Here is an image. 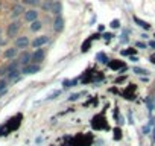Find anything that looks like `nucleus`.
<instances>
[{"label": "nucleus", "instance_id": "nucleus-27", "mask_svg": "<svg viewBox=\"0 0 155 146\" xmlns=\"http://www.w3.org/2000/svg\"><path fill=\"white\" fill-rule=\"evenodd\" d=\"M111 37H113V35H111V34H105V35H104V38H105V40H110V38H111Z\"/></svg>", "mask_w": 155, "mask_h": 146}, {"label": "nucleus", "instance_id": "nucleus-5", "mask_svg": "<svg viewBox=\"0 0 155 146\" xmlns=\"http://www.w3.org/2000/svg\"><path fill=\"white\" fill-rule=\"evenodd\" d=\"M31 44V41H29V37H17L15 38V47L17 49H26L28 46Z\"/></svg>", "mask_w": 155, "mask_h": 146}, {"label": "nucleus", "instance_id": "nucleus-22", "mask_svg": "<svg viewBox=\"0 0 155 146\" xmlns=\"http://www.w3.org/2000/svg\"><path fill=\"white\" fill-rule=\"evenodd\" d=\"M110 26H111L113 29H117V28H120V22L116 18V20H113V22H111V25H110Z\"/></svg>", "mask_w": 155, "mask_h": 146}, {"label": "nucleus", "instance_id": "nucleus-17", "mask_svg": "<svg viewBox=\"0 0 155 146\" xmlns=\"http://www.w3.org/2000/svg\"><path fill=\"white\" fill-rule=\"evenodd\" d=\"M134 22L137 23V26H140V28H141V29H144V31H147V29L150 28V25H149V23H146V22L140 20L138 17H134Z\"/></svg>", "mask_w": 155, "mask_h": 146}, {"label": "nucleus", "instance_id": "nucleus-14", "mask_svg": "<svg viewBox=\"0 0 155 146\" xmlns=\"http://www.w3.org/2000/svg\"><path fill=\"white\" fill-rule=\"evenodd\" d=\"M20 73H21V70L18 68V70H14V71H9L8 73V81H17L18 78H20Z\"/></svg>", "mask_w": 155, "mask_h": 146}, {"label": "nucleus", "instance_id": "nucleus-1", "mask_svg": "<svg viewBox=\"0 0 155 146\" xmlns=\"http://www.w3.org/2000/svg\"><path fill=\"white\" fill-rule=\"evenodd\" d=\"M20 28H21V23H20L18 20L11 22V23L8 25V28H6V35H8L9 38H15L17 34H18V31H20Z\"/></svg>", "mask_w": 155, "mask_h": 146}, {"label": "nucleus", "instance_id": "nucleus-3", "mask_svg": "<svg viewBox=\"0 0 155 146\" xmlns=\"http://www.w3.org/2000/svg\"><path fill=\"white\" fill-rule=\"evenodd\" d=\"M38 11L35 9V8H32V9H28L25 14H23V18H25V22H28V23H32V22H35V20H38Z\"/></svg>", "mask_w": 155, "mask_h": 146}, {"label": "nucleus", "instance_id": "nucleus-16", "mask_svg": "<svg viewBox=\"0 0 155 146\" xmlns=\"http://www.w3.org/2000/svg\"><path fill=\"white\" fill-rule=\"evenodd\" d=\"M41 0H23V5H28V6H32V8H37V6H41Z\"/></svg>", "mask_w": 155, "mask_h": 146}, {"label": "nucleus", "instance_id": "nucleus-10", "mask_svg": "<svg viewBox=\"0 0 155 146\" xmlns=\"http://www.w3.org/2000/svg\"><path fill=\"white\" fill-rule=\"evenodd\" d=\"M55 17L56 15H61V12H62V3L59 2V0H55L53 2V6H52V11H50Z\"/></svg>", "mask_w": 155, "mask_h": 146}, {"label": "nucleus", "instance_id": "nucleus-20", "mask_svg": "<svg viewBox=\"0 0 155 146\" xmlns=\"http://www.w3.org/2000/svg\"><path fill=\"white\" fill-rule=\"evenodd\" d=\"M84 95H85V91H79V93H74V95H71L68 99H70V101H78V99H79L81 96H84Z\"/></svg>", "mask_w": 155, "mask_h": 146}, {"label": "nucleus", "instance_id": "nucleus-28", "mask_svg": "<svg viewBox=\"0 0 155 146\" xmlns=\"http://www.w3.org/2000/svg\"><path fill=\"white\" fill-rule=\"evenodd\" d=\"M149 46H150L152 49H155V41H150V43H149Z\"/></svg>", "mask_w": 155, "mask_h": 146}, {"label": "nucleus", "instance_id": "nucleus-2", "mask_svg": "<svg viewBox=\"0 0 155 146\" xmlns=\"http://www.w3.org/2000/svg\"><path fill=\"white\" fill-rule=\"evenodd\" d=\"M40 64H35V62H31L29 65H25L21 67V73L23 75H35V73L40 71Z\"/></svg>", "mask_w": 155, "mask_h": 146}, {"label": "nucleus", "instance_id": "nucleus-15", "mask_svg": "<svg viewBox=\"0 0 155 146\" xmlns=\"http://www.w3.org/2000/svg\"><path fill=\"white\" fill-rule=\"evenodd\" d=\"M31 31L32 32H38V31H41V28H43V22H40V20H35V22H32L31 23Z\"/></svg>", "mask_w": 155, "mask_h": 146}, {"label": "nucleus", "instance_id": "nucleus-6", "mask_svg": "<svg viewBox=\"0 0 155 146\" xmlns=\"http://www.w3.org/2000/svg\"><path fill=\"white\" fill-rule=\"evenodd\" d=\"M44 56H46V52L40 47V49H35V52L32 53V62H35V64H40L43 59H44Z\"/></svg>", "mask_w": 155, "mask_h": 146}, {"label": "nucleus", "instance_id": "nucleus-21", "mask_svg": "<svg viewBox=\"0 0 155 146\" xmlns=\"http://www.w3.org/2000/svg\"><path fill=\"white\" fill-rule=\"evenodd\" d=\"M146 104L149 105V110H150V111L155 108V105H153V99H152V98H147V99H146Z\"/></svg>", "mask_w": 155, "mask_h": 146}, {"label": "nucleus", "instance_id": "nucleus-24", "mask_svg": "<svg viewBox=\"0 0 155 146\" xmlns=\"http://www.w3.org/2000/svg\"><path fill=\"white\" fill-rule=\"evenodd\" d=\"M59 95H61V90H56V91H53V93H52V95H50L47 99H55V98H56V96H59Z\"/></svg>", "mask_w": 155, "mask_h": 146}, {"label": "nucleus", "instance_id": "nucleus-18", "mask_svg": "<svg viewBox=\"0 0 155 146\" xmlns=\"http://www.w3.org/2000/svg\"><path fill=\"white\" fill-rule=\"evenodd\" d=\"M8 87V79H0V95H3Z\"/></svg>", "mask_w": 155, "mask_h": 146}, {"label": "nucleus", "instance_id": "nucleus-29", "mask_svg": "<svg viewBox=\"0 0 155 146\" xmlns=\"http://www.w3.org/2000/svg\"><path fill=\"white\" fill-rule=\"evenodd\" d=\"M153 138H155V128H153Z\"/></svg>", "mask_w": 155, "mask_h": 146}, {"label": "nucleus", "instance_id": "nucleus-8", "mask_svg": "<svg viewBox=\"0 0 155 146\" xmlns=\"http://www.w3.org/2000/svg\"><path fill=\"white\" fill-rule=\"evenodd\" d=\"M18 61H20L21 67H25V65H29V64L32 62V53H29V52H23V53L18 56Z\"/></svg>", "mask_w": 155, "mask_h": 146}, {"label": "nucleus", "instance_id": "nucleus-30", "mask_svg": "<svg viewBox=\"0 0 155 146\" xmlns=\"http://www.w3.org/2000/svg\"><path fill=\"white\" fill-rule=\"evenodd\" d=\"M0 35H2V29H0Z\"/></svg>", "mask_w": 155, "mask_h": 146}, {"label": "nucleus", "instance_id": "nucleus-4", "mask_svg": "<svg viewBox=\"0 0 155 146\" xmlns=\"http://www.w3.org/2000/svg\"><path fill=\"white\" fill-rule=\"evenodd\" d=\"M47 43H49V37H47V35H40V37H37L31 44H32L34 49H40V47H43V46L47 44Z\"/></svg>", "mask_w": 155, "mask_h": 146}, {"label": "nucleus", "instance_id": "nucleus-7", "mask_svg": "<svg viewBox=\"0 0 155 146\" xmlns=\"http://www.w3.org/2000/svg\"><path fill=\"white\" fill-rule=\"evenodd\" d=\"M26 12V9H25V5L21 3V5H15L12 9H11V17L12 18H18L20 15H23Z\"/></svg>", "mask_w": 155, "mask_h": 146}, {"label": "nucleus", "instance_id": "nucleus-23", "mask_svg": "<svg viewBox=\"0 0 155 146\" xmlns=\"http://www.w3.org/2000/svg\"><path fill=\"white\" fill-rule=\"evenodd\" d=\"M96 58H97V59H99L101 62H107V58H105V53H102V52H101V53H97V55H96Z\"/></svg>", "mask_w": 155, "mask_h": 146}, {"label": "nucleus", "instance_id": "nucleus-9", "mask_svg": "<svg viewBox=\"0 0 155 146\" xmlns=\"http://www.w3.org/2000/svg\"><path fill=\"white\" fill-rule=\"evenodd\" d=\"M64 29V18L61 15H56L53 20V31L55 32H61Z\"/></svg>", "mask_w": 155, "mask_h": 146}, {"label": "nucleus", "instance_id": "nucleus-26", "mask_svg": "<svg viewBox=\"0 0 155 146\" xmlns=\"http://www.w3.org/2000/svg\"><path fill=\"white\" fill-rule=\"evenodd\" d=\"M120 43H122V44L128 43V37H126V35H122V40H120Z\"/></svg>", "mask_w": 155, "mask_h": 146}, {"label": "nucleus", "instance_id": "nucleus-25", "mask_svg": "<svg viewBox=\"0 0 155 146\" xmlns=\"http://www.w3.org/2000/svg\"><path fill=\"white\" fill-rule=\"evenodd\" d=\"M135 46H137V47H140V49H146V47H147V44H146V43H141V41H138Z\"/></svg>", "mask_w": 155, "mask_h": 146}, {"label": "nucleus", "instance_id": "nucleus-19", "mask_svg": "<svg viewBox=\"0 0 155 146\" xmlns=\"http://www.w3.org/2000/svg\"><path fill=\"white\" fill-rule=\"evenodd\" d=\"M132 71L137 73V75H149V71H147L146 68H140V67H134Z\"/></svg>", "mask_w": 155, "mask_h": 146}, {"label": "nucleus", "instance_id": "nucleus-12", "mask_svg": "<svg viewBox=\"0 0 155 146\" xmlns=\"http://www.w3.org/2000/svg\"><path fill=\"white\" fill-rule=\"evenodd\" d=\"M53 2H55V0H44V2L41 3V9L46 11V12H50L52 6H53Z\"/></svg>", "mask_w": 155, "mask_h": 146}, {"label": "nucleus", "instance_id": "nucleus-11", "mask_svg": "<svg viewBox=\"0 0 155 146\" xmlns=\"http://www.w3.org/2000/svg\"><path fill=\"white\" fill-rule=\"evenodd\" d=\"M17 52H18V49L14 46V47L6 49V50H5V53H3V56H5L6 59H12V58H15V56H17Z\"/></svg>", "mask_w": 155, "mask_h": 146}, {"label": "nucleus", "instance_id": "nucleus-13", "mask_svg": "<svg viewBox=\"0 0 155 146\" xmlns=\"http://www.w3.org/2000/svg\"><path fill=\"white\" fill-rule=\"evenodd\" d=\"M20 65H21V64H20V61H18V59H15V61H11V62L6 65V68H8V73H9V71H14V70H18V68H20Z\"/></svg>", "mask_w": 155, "mask_h": 146}]
</instances>
